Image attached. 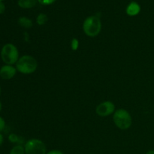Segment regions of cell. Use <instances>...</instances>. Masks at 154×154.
Returning a JSON list of instances; mask_svg holds the SVG:
<instances>
[{"label":"cell","mask_w":154,"mask_h":154,"mask_svg":"<svg viewBox=\"0 0 154 154\" xmlns=\"http://www.w3.org/2000/svg\"><path fill=\"white\" fill-rule=\"evenodd\" d=\"M38 63L35 59L29 55H25L19 58L16 63V69L20 73L29 75L36 71Z\"/></svg>","instance_id":"1"},{"label":"cell","mask_w":154,"mask_h":154,"mask_svg":"<svg viewBox=\"0 0 154 154\" xmlns=\"http://www.w3.org/2000/svg\"><path fill=\"white\" fill-rule=\"evenodd\" d=\"M102 23L98 15L88 17L83 24V30L89 37H96L100 33Z\"/></svg>","instance_id":"2"},{"label":"cell","mask_w":154,"mask_h":154,"mask_svg":"<svg viewBox=\"0 0 154 154\" xmlns=\"http://www.w3.org/2000/svg\"><path fill=\"white\" fill-rule=\"evenodd\" d=\"M1 58L6 65H14L19 60V52L13 44H6L1 51Z\"/></svg>","instance_id":"3"},{"label":"cell","mask_w":154,"mask_h":154,"mask_svg":"<svg viewBox=\"0 0 154 154\" xmlns=\"http://www.w3.org/2000/svg\"><path fill=\"white\" fill-rule=\"evenodd\" d=\"M114 123L120 129H127L132 123L130 114L125 109H118L116 111L113 117Z\"/></svg>","instance_id":"4"},{"label":"cell","mask_w":154,"mask_h":154,"mask_svg":"<svg viewBox=\"0 0 154 154\" xmlns=\"http://www.w3.org/2000/svg\"><path fill=\"white\" fill-rule=\"evenodd\" d=\"M26 154H46V146L39 139H30L25 144Z\"/></svg>","instance_id":"5"},{"label":"cell","mask_w":154,"mask_h":154,"mask_svg":"<svg viewBox=\"0 0 154 154\" xmlns=\"http://www.w3.org/2000/svg\"><path fill=\"white\" fill-rule=\"evenodd\" d=\"M115 110V105L110 101H105L99 104L96 108V114L100 117H107L111 115Z\"/></svg>","instance_id":"6"},{"label":"cell","mask_w":154,"mask_h":154,"mask_svg":"<svg viewBox=\"0 0 154 154\" xmlns=\"http://www.w3.org/2000/svg\"><path fill=\"white\" fill-rule=\"evenodd\" d=\"M17 69L11 65H5L0 69V77L4 80H10L16 75Z\"/></svg>","instance_id":"7"},{"label":"cell","mask_w":154,"mask_h":154,"mask_svg":"<svg viewBox=\"0 0 154 154\" xmlns=\"http://www.w3.org/2000/svg\"><path fill=\"white\" fill-rule=\"evenodd\" d=\"M141 11V7L135 2H132L126 8V12L129 16H135L138 14Z\"/></svg>","instance_id":"8"},{"label":"cell","mask_w":154,"mask_h":154,"mask_svg":"<svg viewBox=\"0 0 154 154\" xmlns=\"http://www.w3.org/2000/svg\"><path fill=\"white\" fill-rule=\"evenodd\" d=\"M17 4L22 8H32L36 5V0H18Z\"/></svg>","instance_id":"9"},{"label":"cell","mask_w":154,"mask_h":154,"mask_svg":"<svg viewBox=\"0 0 154 154\" xmlns=\"http://www.w3.org/2000/svg\"><path fill=\"white\" fill-rule=\"evenodd\" d=\"M18 23H19L20 25L22 27L26 29L31 28L32 26V21L30 19H29L26 17H20L18 19Z\"/></svg>","instance_id":"10"},{"label":"cell","mask_w":154,"mask_h":154,"mask_svg":"<svg viewBox=\"0 0 154 154\" xmlns=\"http://www.w3.org/2000/svg\"><path fill=\"white\" fill-rule=\"evenodd\" d=\"M48 20V16L45 14H39L37 17V19H36V22L39 26L45 25Z\"/></svg>","instance_id":"11"},{"label":"cell","mask_w":154,"mask_h":154,"mask_svg":"<svg viewBox=\"0 0 154 154\" xmlns=\"http://www.w3.org/2000/svg\"><path fill=\"white\" fill-rule=\"evenodd\" d=\"M10 154H25V149L22 145L18 144L11 149Z\"/></svg>","instance_id":"12"},{"label":"cell","mask_w":154,"mask_h":154,"mask_svg":"<svg viewBox=\"0 0 154 154\" xmlns=\"http://www.w3.org/2000/svg\"><path fill=\"white\" fill-rule=\"evenodd\" d=\"M8 139L9 141L12 143H18V144L20 143V138L17 135H15V134H11V135H9Z\"/></svg>","instance_id":"13"},{"label":"cell","mask_w":154,"mask_h":154,"mask_svg":"<svg viewBox=\"0 0 154 154\" xmlns=\"http://www.w3.org/2000/svg\"><path fill=\"white\" fill-rule=\"evenodd\" d=\"M71 47L73 51H77L79 47V42L77 38H73L72 40V43H71Z\"/></svg>","instance_id":"14"},{"label":"cell","mask_w":154,"mask_h":154,"mask_svg":"<svg viewBox=\"0 0 154 154\" xmlns=\"http://www.w3.org/2000/svg\"><path fill=\"white\" fill-rule=\"evenodd\" d=\"M40 4L44 5H49L53 4L55 2L56 0H37Z\"/></svg>","instance_id":"15"},{"label":"cell","mask_w":154,"mask_h":154,"mask_svg":"<svg viewBox=\"0 0 154 154\" xmlns=\"http://www.w3.org/2000/svg\"><path fill=\"white\" fill-rule=\"evenodd\" d=\"M5 127V122L2 117H0V132L4 130Z\"/></svg>","instance_id":"16"},{"label":"cell","mask_w":154,"mask_h":154,"mask_svg":"<svg viewBox=\"0 0 154 154\" xmlns=\"http://www.w3.org/2000/svg\"><path fill=\"white\" fill-rule=\"evenodd\" d=\"M5 11V5L2 2H0V14H3Z\"/></svg>","instance_id":"17"},{"label":"cell","mask_w":154,"mask_h":154,"mask_svg":"<svg viewBox=\"0 0 154 154\" xmlns=\"http://www.w3.org/2000/svg\"><path fill=\"white\" fill-rule=\"evenodd\" d=\"M47 154H63V152H61L60 150H51V151H49Z\"/></svg>","instance_id":"18"},{"label":"cell","mask_w":154,"mask_h":154,"mask_svg":"<svg viewBox=\"0 0 154 154\" xmlns=\"http://www.w3.org/2000/svg\"><path fill=\"white\" fill-rule=\"evenodd\" d=\"M2 143H3V136L0 133V147H1V145L2 144Z\"/></svg>","instance_id":"19"},{"label":"cell","mask_w":154,"mask_h":154,"mask_svg":"<svg viewBox=\"0 0 154 154\" xmlns=\"http://www.w3.org/2000/svg\"><path fill=\"white\" fill-rule=\"evenodd\" d=\"M146 154H154V150H149V151H147V153Z\"/></svg>","instance_id":"20"},{"label":"cell","mask_w":154,"mask_h":154,"mask_svg":"<svg viewBox=\"0 0 154 154\" xmlns=\"http://www.w3.org/2000/svg\"><path fill=\"white\" fill-rule=\"evenodd\" d=\"M2 105L1 102H0V112H1V111H2Z\"/></svg>","instance_id":"21"},{"label":"cell","mask_w":154,"mask_h":154,"mask_svg":"<svg viewBox=\"0 0 154 154\" xmlns=\"http://www.w3.org/2000/svg\"><path fill=\"white\" fill-rule=\"evenodd\" d=\"M0 94H1V87H0Z\"/></svg>","instance_id":"22"},{"label":"cell","mask_w":154,"mask_h":154,"mask_svg":"<svg viewBox=\"0 0 154 154\" xmlns=\"http://www.w3.org/2000/svg\"><path fill=\"white\" fill-rule=\"evenodd\" d=\"M3 1V0H0V2H2Z\"/></svg>","instance_id":"23"}]
</instances>
